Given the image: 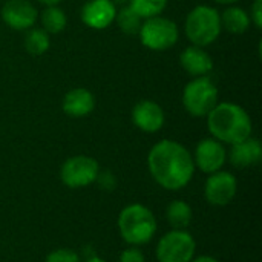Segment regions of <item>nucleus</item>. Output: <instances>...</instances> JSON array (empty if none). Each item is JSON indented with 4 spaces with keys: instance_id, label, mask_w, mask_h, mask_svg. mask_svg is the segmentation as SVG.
<instances>
[{
    "instance_id": "27",
    "label": "nucleus",
    "mask_w": 262,
    "mask_h": 262,
    "mask_svg": "<svg viewBox=\"0 0 262 262\" xmlns=\"http://www.w3.org/2000/svg\"><path fill=\"white\" fill-rule=\"evenodd\" d=\"M40 3H43V5H46V6H54V5H58L61 0H38Z\"/></svg>"
},
{
    "instance_id": "29",
    "label": "nucleus",
    "mask_w": 262,
    "mask_h": 262,
    "mask_svg": "<svg viewBox=\"0 0 262 262\" xmlns=\"http://www.w3.org/2000/svg\"><path fill=\"white\" fill-rule=\"evenodd\" d=\"M215 2H218V3H224V5H233V3H236L238 0H215Z\"/></svg>"
},
{
    "instance_id": "23",
    "label": "nucleus",
    "mask_w": 262,
    "mask_h": 262,
    "mask_svg": "<svg viewBox=\"0 0 262 262\" xmlns=\"http://www.w3.org/2000/svg\"><path fill=\"white\" fill-rule=\"evenodd\" d=\"M45 262H81V259L72 249H55L46 256Z\"/></svg>"
},
{
    "instance_id": "14",
    "label": "nucleus",
    "mask_w": 262,
    "mask_h": 262,
    "mask_svg": "<svg viewBox=\"0 0 262 262\" xmlns=\"http://www.w3.org/2000/svg\"><path fill=\"white\" fill-rule=\"evenodd\" d=\"M227 158L236 169H247L250 166L258 164L262 158V146L259 140L249 137L236 144H232Z\"/></svg>"
},
{
    "instance_id": "6",
    "label": "nucleus",
    "mask_w": 262,
    "mask_h": 262,
    "mask_svg": "<svg viewBox=\"0 0 262 262\" xmlns=\"http://www.w3.org/2000/svg\"><path fill=\"white\" fill-rule=\"evenodd\" d=\"M196 243L187 230L172 229L163 235L155 247L158 262H190L195 258Z\"/></svg>"
},
{
    "instance_id": "22",
    "label": "nucleus",
    "mask_w": 262,
    "mask_h": 262,
    "mask_svg": "<svg viewBox=\"0 0 262 262\" xmlns=\"http://www.w3.org/2000/svg\"><path fill=\"white\" fill-rule=\"evenodd\" d=\"M167 5V0H129V6L141 17L150 18L160 15Z\"/></svg>"
},
{
    "instance_id": "1",
    "label": "nucleus",
    "mask_w": 262,
    "mask_h": 262,
    "mask_svg": "<svg viewBox=\"0 0 262 262\" xmlns=\"http://www.w3.org/2000/svg\"><path fill=\"white\" fill-rule=\"evenodd\" d=\"M147 169L158 186L175 192L192 181L196 167L192 154L181 143L161 140L149 150Z\"/></svg>"
},
{
    "instance_id": "10",
    "label": "nucleus",
    "mask_w": 262,
    "mask_h": 262,
    "mask_svg": "<svg viewBox=\"0 0 262 262\" xmlns=\"http://www.w3.org/2000/svg\"><path fill=\"white\" fill-rule=\"evenodd\" d=\"M193 163L195 167H198L201 172L210 175L218 170H221L227 161V150L224 144L218 140L212 138H204L196 144Z\"/></svg>"
},
{
    "instance_id": "11",
    "label": "nucleus",
    "mask_w": 262,
    "mask_h": 262,
    "mask_svg": "<svg viewBox=\"0 0 262 262\" xmlns=\"http://www.w3.org/2000/svg\"><path fill=\"white\" fill-rule=\"evenodd\" d=\"M38 12L28 0H8L2 8L3 21L17 31L31 29L37 21Z\"/></svg>"
},
{
    "instance_id": "12",
    "label": "nucleus",
    "mask_w": 262,
    "mask_h": 262,
    "mask_svg": "<svg viewBox=\"0 0 262 262\" xmlns=\"http://www.w3.org/2000/svg\"><path fill=\"white\" fill-rule=\"evenodd\" d=\"M164 111L161 106L150 100H143L135 104L132 109V121L134 124L147 134H155L164 126Z\"/></svg>"
},
{
    "instance_id": "21",
    "label": "nucleus",
    "mask_w": 262,
    "mask_h": 262,
    "mask_svg": "<svg viewBox=\"0 0 262 262\" xmlns=\"http://www.w3.org/2000/svg\"><path fill=\"white\" fill-rule=\"evenodd\" d=\"M115 20L120 26V29L124 32V34H129V35H135L140 32V28L143 25V18L130 8V6H124L121 8L120 11H117V15H115Z\"/></svg>"
},
{
    "instance_id": "15",
    "label": "nucleus",
    "mask_w": 262,
    "mask_h": 262,
    "mask_svg": "<svg viewBox=\"0 0 262 262\" xmlns=\"http://www.w3.org/2000/svg\"><path fill=\"white\" fill-rule=\"evenodd\" d=\"M180 61L183 69L192 77H206L213 69L212 57L201 46H195V45L186 48L181 52Z\"/></svg>"
},
{
    "instance_id": "4",
    "label": "nucleus",
    "mask_w": 262,
    "mask_h": 262,
    "mask_svg": "<svg viewBox=\"0 0 262 262\" xmlns=\"http://www.w3.org/2000/svg\"><path fill=\"white\" fill-rule=\"evenodd\" d=\"M221 18L215 8L200 5L186 18V35L195 46H209L221 34Z\"/></svg>"
},
{
    "instance_id": "16",
    "label": "nucleus",
    "mask_w": 262,
    "mask_h": 262,
    "mask_svg": "<svg viewBox=\"0 0 262 262\" xmlns=\"http://www.w3.org/2000/svg\"><path fill=\"white\" fill-rule=\"evenodd\" d=\"M95 107V98L91 91L84 88H75L69 91L63 98V111L69 117L80 118L89 115Z\"/></svg>"
},
{
    "instance_id": "24",
    "label": "nucleus",
    "mask_w": 262,
    "mask_h": 262,
    "mask_svg": "<svg viewBox=\"0 0 262 262\" xmlns=\"http://www.w3.org/2000/svg\"><path fill=\"white\" fill-rule=\"evenodd\" d=\"M118 262H146V256L138 247L130 246V247H127V249H124L121 252Z\"/></svg>"
},
{
    "instance_id": "13",
    "label": "nucleus",
    "mask_w": 262,
    "mask_h": 262,
    "mask_svg": "<svg viewBox=\"0 0 262 262\" xmlns=\"http://www.w3.org/2000/svg\"><path fill=\"white\" fill-rule=\"evenodd\" d=\"M117 8L112 0H89L81 8V20L92 29H104L115 20Z\"/></svg>"
},
{
    "instance_id": "8",
    "label": "nucleus",
    "mask_w": 262,
    "mask_h": 262,
    "mask_svg": "<svg viewBox=\"0 0 262 262\" xmlns=\"http://www.w3.org/2000/svg\"><path fill=\"white\" fill-rule=\"evenodd\" d=\"M98 173L100 166L97 160L88 155H75L61 164L60 180L69 189H81L95 183Z\"/></svg>"
},
{
    "instance_id": "3",
    "label": "nucleus",
    "mask_w": 262,
    "mask_h": 262,
    "mask_svg": "<svg viewBox=\"0 0 262 262\" xmlns=\"http://www.w3.org/2000/svg\"><path fill=\"white\" fill-rule=\"evenodd\" d=\"M117 226L123 241L135 247L150 243L158 229L154 212L141 203H132L123 207Z\"/></svg>"
},
{
    "instance_id": "7",
    "label": "nucleus",
    "mask_w": 262,
    "mask_h": 262,
    "mask_svg": "<svg viewBox=\"0 0 262 262\" xmlns=\"http://www.w3.org/2000/svg\"><path fill=\"white\" fill-rule=\"evenodd\" d=\"M138 34H140L141 43L152 51L170 49L178 41L177 25L170 18H166L161 15L146 18Z\"/></svg>"
},
{
    "instance_id": "5",
    "label": "nucleus",
    "mask_w": 262,
    "mask_h": 262,
    "mask_svg": "<svg viewBox=\"0 0 262 262\" xmlns=\"http://www.w3.org/2000/svg\"><path fill=\"white\" fill-rule=\"evenodd\" d=\"M184 109L193 117H207L218 104V89L215 83L206 77H195L183 91Z\"/></svg>"
},
{
    "instance_id": "20",
    "label": "nucleus",
    "mask_w": 262,
    "mask_h": 262,
    "mask_svg": "<svg viewBox=\"0 0 262 262\" xmlns=\"http://www.w3.org/2000/svg\"><path fill=\"white\" fill-rule=\"evenodd\" d=\"M51 46L49 34L45 29H29L28 34L25 35V48L29 54L32 55H41L45 54Z\"/></svg>"
},
{
    "instance_id": "28",
    "label": "nucleus",
    "mask_w": 262,
    "mask_h": 262,
    "mask_svg": "<svg viewBox=\"0 0 262 262\" xmlns=\"http://www.w3.org/2000/svg\"><path fill=\"white\" fill-rule=\"evenodd\" d=\"M84 262H107L106 259L100 258V256H92V258H88Z\"/></svg>"
},
{
    "instance_id": "26",
    "label": "nucleus",
    "mask_w": 262,
    "mask_h": 262,
    "mask_svg": "<svg viewBox=\"0 0 262 262\" xmlns=\"http://www.w3.org/2000/svg\"><path fill=\"white\" fill-rule=\"evenodd\" d=\"M190 262H220L216 258L213 256H209V255H201L198 258H193Z\"/></svg>"
},
{
    "instance_id": "2",
    "label": "nucleus",
    "mask_w": 262,
    "mask_h": 262,
    "mask_svg": "<svg viewBox=\"0 0 262 262\" xmlns=\"http://www.w3.org/2000/svg\"><path fill=\"white\" fill-rule=\"evenodd\" d=\"M207 127L212 137L223 144H236L252 137L250 115L235 103H220L207 115Z\"/></svg>"
},
{
    "instance_id": "25",
    "label": "nucleus",
    "mask_w": 262,
    "mask_h": 262,
    "mask_svg": "<svg viewBox=\"0 0 262 262\" xmlns=\"http://www.w3.org/2000/svg\"><path fill=\"white\" fill-rule=\"evenodd\" d=\"M252 21L258 29L262 28V0H255L252 5Z\"/></svg>"
},
{
    "instance_id": "19",
    "label": "nucleus",
    "mask_w": 262,
    "mask_h": 262,
    "mask_svg": "<svg viewBox=\"0 0 262 262\" xmlns=\"http://www.w3.org/2000/svg\"><path fill=\"white\" fill-rule=\"evenodd\" d=\"M41 25L43 29L48 34H58L66 28V15L61 8L57 5L46 6V9L41 12Z\"/></svg>"
},
{
    "instance_id": "9",
    "label": "nucleus",
    "mask_w": 262,
    "mask_h": 262,
    "mask_svg": "<svg viewBox=\"0 0 262 262\" xmlns=\"http://www.w3.org/2000/svg\"><path fill=\"white\" fill-rule=\"evenodd\" d=\"M238 193V180L232 172L218 170L210 173L204 184V198L210 206L224 207L230 204Z\"/></svg>"
},
{
    "instance_id": "17",
    "label": "nucleus",
    "mask_w": 262,
    "mask_h": 262,
    "mask_svg": "<svg viewBox=\"0 0 262 262\" xmlns=\"http://www.w3.org/2000/svg\"><path fill=\"white\" fill-rule=\"evenodd\" d=\"M166 218L172 229L175 230H187L193 220L192 207L184 200H173L169 203L166 209Z\"/></svg>"
},
{
    "instance_id": "18",
    "label": "nucleus",
    "mask_w": 262,
    "mask_h": 262,
    "mask_svg": "<svg viewBox=\"0 0 262 262\" xmlns=\"http://www.w3.org/2000/svg\"><path fill=\"white\" fill-rule=\"evenodd\" d=\"M220 18H221V26H224L232 34H243L250 26L249 14L243 8H238V6L227 8L223 12V15H220Z\"/></svg>"
}]
</instances>
